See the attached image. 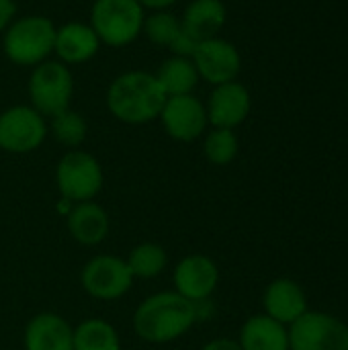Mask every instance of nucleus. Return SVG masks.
Instances as JSON below:
<instances>
[{
	"label": "nucleus",
	"mask_w": 348,
	"mask_h": 350,
	"mask_svg": "<svg viewBox=\"0 0 348 350\" xmlns=\"http://www.w3.org/2000/svg\"><path fill=\"white\" fill-rule=\"evenodd\" d=\"M197 322L193 301L178 293H156L148 297L133 316L135 334L146 342H170Z\"/></svg>",
	"instance_id": "obj_1"
},
{
	"label": "nucleus",
	"mask_w": 348,
	"mask_h": 350,
	"mask_svg": "<svg viewBox=\"0 0 348 350\" xmlns=\"http://www.w3.org/2000/svg\"><path fill=\"white\" fill-rule=\"evenodd\" d=\"M166 98L168 96L156 76L148 72L121 74L107 92L109 111L123 123L133 125L148 123L160 117Z\"/></svg>",
	"instance_id": "obj_2"
},
{
	"label": "nucleus",
	"mask_w": 348,
	"mask_h": 350,
	"mask_svg": "<svg viewBox=\"0 0 348 350\" xmlns=\"http://www.w3.org/2000/svg\"><path fill=\"white\" fill-rule=\"evenodd\" d=\"M144 27L139 0H96L92 6V29L96 37L113 47L131 43Z\"/></svg>",
	"instance_id": "obj_3"
},
{
	"label": "nucleus",
	"mask_w": 348,
	"mask_h": 350,
	"mask_svg": "<svg viewBox=\"0 0 348 350\" xmlns=\"http://www.w3.org/2000/svg\"><path fill=\"white\" fill-rule=\"evenodd\" d=\"M55 41V27L45 16H23L4 35V51L18 66L45 62Z\"/></svg>",
	"instance_id": "obj_4"
},
{
	"label": "nucleus",
	"mask_w": 348,
	"mask_h": 350,
	"mask_svg": "<svg viewBox=\"0 0 348 350\" xmlns=\"http://www.w3.org/2000/svg\"><path fill=\"white\" fill-rule=\"evenodd\" d=\"M72 90V74L59 62H41L29 80V96L39 115L55 117L68 111Z\"/></svg>",
	"instance_id": "obj_5"
},
{
	"label": "nucleus",
	"mask_w": 348,
	"mask_h": 350,
	"mask_svg": "<svg viewBox=\"0 0 348 350\" xmlns=\"http://www.w3.org/2000/svg\"><path fill=\"white\" fill-rule=\"evenodd\" d=\"M287 334L289 350H348V326L324 312H306Z\"/></svg>",
	"instance_id": "obj_6"
},
{
	"label": "nucleus",
	"mask_w": 348,
	"mask_h": 350,
	"mask_svg": "<svg viewBox=\"0 0 348 350\" xmlns=\"http://www.w3.org/2000/svg\"><path fill=\"white\" fill-rule=\"evenodd\" d=\"M57 187L68 201H90L103 187L101 164L86 152H70L57 164Z\"/></svg>",
	"instance_id": "obj_7"
},
{
	"label": "nucleus",
	"mask_w": 348,
	"mask_h": 350,
	"mask_svg": "<svg viewBox=\"0 0 348 350\" xmlns=\"http://www.w3.org/2000/svg\"><path fill=\"white\" fill-rule=\"evenodd\" d=\"M47 127L33 107H12L0 115V148L12 154H27L41 146Z\"/></svg>",
	"instance_id": "obj_8"
},
{
	"label": "nucleus",
	"mask_w": 348,
	"mask_h": 350,
	"mask_svg": "<svg viewBox=\"0 0 348 350\" xmlns=\"http://www.w3.org/2000/svg\"><path fill=\"white\" fill-rule=\"evenodd\" d=\"M133 275L117 256H96L82 271V287L96 299H117L131 287Z\"/></svg>",
	"instance_id": "obj_9"
},
{
	"label": "nucleus",
	"mask_w": 348,
	"mask_h": 350,
	"mask_svg": "<svg viewBox=\"0 0 348 350\" xmlns=\"http://www.w3.org/2000/svg\"><path fill=\"white\" fill-rule=\"evenodd\" d=\"M191 59L199 76L215 86L234 82L242 66L238 49L230 41L219 39V37L201 41Z\"/></svg>",
	"instance_id": "obj_10"
},
{
	"label": "nucleus",
	"mask_w": 348,
	"mask_h": 350,
	"mask_svg": "<svg viewBox=\"0 0 348 350\" xmlns=\"http://www.w3.org/2000/svg\"><path fill=\"white\" fill-rule=\"evenodd\" d=\"M160 117L168 135L178 142L197 139L207 125V111L203 103L193 94L168 96Z\"/></svg>",
	"instance_id": "obj_11"
},
{
	"label": "nucleus",
	"mask_w": 348,
	"mask_h": 350,
	"mask_svg": "<svg viewBox=\"0 0 348 350\" xmlns=\"http://www.w3.org/2000/svg\"><path fill=\"white\" fill-rule=\"evenodd\" d=\"M217 281H219V273L215 262L203 254L187 256L185 260L178 262L174 271L176 293L189 301L209 299V295L217 287Z\"/></svg>",
	"instance_id": "obj_12"
},
{
	"label": "nucleus",
	"mask_w": 348,
	"mask_h": 350,
	"mask_svg": "<svg viewBox=\"0 0 348 350\" xmlns=\"http://www.w3.org/2000/svg\"><path fill=\"white\" fill-rule=\"evenodd\" d=\"M207 121L217 129H234L250 113V94L240 82L215 86L207 105Z\"/></svg>",
	"instance_id": "obj_13"
},
{
	"label": "nucleus",
	"mask_w": 348,
	"mask_h": 350,
	"mask_svg": "<svg viewBox=\"0 0 348 350\" xmlns=\"http://www.w3.org/2000/svg\"><path fill=\"white\" fill-rule=\"evenodd\" d=\"M267 316L279 324H293L308 312V299L304 289L291 279H277L265 291Z\"/></svg>",
	"instance_id": "obj_14"
},
{
	"label": "nucleus",
	"mask_w": 348,
	"mask_h": 350,
	"mask_svg": "<svg viewBox=\"0 0 348 350\" xmlns=\"http://www.w3.org/2000/svg\"><path fill=\"white\" fill-rule=\"evenodd\" d=\"M27 350H74V330L55 314L35 316L25 330Z\"/></svg>",
	"instance_id": "obj_15"
},
{
	"label": "nucleus",
	"mask_w": 348,
	"mask_h": 350,
	"mask_svg": "<svg viewBox=\"0 0 348 350\" xmlns=\"http://www.w3.org/2000/svg\"><path fill=\"white\" fill-rule=\"evenodd\" d=\"M101 39L94 29L82 23H68L55 31L53 49L66 64H82L98 51Z\"/></svg>",
	"instance_id": "obj_16"
},
{
	"label": "nucleus",
	"mask_w": 348,
	"mask_h": 350,
	"mask_svg": "<svg viewBox=\"0 0 348 350\" xmlns=\"http://www.w3.org/2000/svg\"><path fill=\"white\" fill-rule=\"evenodd\" d=\"M226 23V6L222 0H193L183 16V31L193 39L207 41L217 37L219 29Z\"/></svg>",
	"instance_id": "obj_17"
},
{
	"label": "nucleus",
	"mask_w": 348,
	"mask_h": 350,
	"mask_svg": "<svg viewBox=\"0 0 348 350\" xmlns=\"http://www.w3.org/2000/svg\"><path fill=\"white\" fill-rule=\"evenodd\" d=\"M242 350H289V334L283 324L265 316H252L242 326Z\"/></svg>",
	"instance_id": "obj_18"
},
{
	"label": "nucleus",
	"mask_w": 348,
	"mask_h": 350,
	"mask_svg": "<svg viewBox=\"0 0 348 350\" xmlns=\"http://www.w3.org/2000/svg\"><path fill=\"white\" fill-rule=\"evenodd\" d=\"M68 230L76 242H80L84 246H94L107 238L109 217L96 203L84 201L70 211Z\"/></svg>",
	"instance_id": "obj_19"
},
{
	"label": "nucleus",
	"mask_w": 348,
	"mask_h": 350,
	"mask_svg": "<svg viewBox=\"0 0 348 350\" xmlns=\"http://www.w3.org/2000/svg\"><path fill=\"white\" fill-rule=\"evenodd\" d=\"M156 80L160 82V86L166 92V96L191 94V90L197 86L199 72H197V68H195L191 57L174 55V57L166 59L160 66V70L156 74Z\"/></svg>",
	"instance_id": "obj_20"
},
{
	"label": "nucleus",
	"mask_w": 348,
	"mask_h": 350,
	"mask_svg": "<svg viewBox=\"0 0 348 350\" xmlns=\"http://www.w3.org/2000/svg\"><path fill=\"white\" fill-rule=\"evenodd\" d=\"M74 350H119V336L111 324L86 320L74 330Z\"/></svg>",
	"instance_id": "obj_21"
},
{
	"label": "nucleus",
	"mask_w": 348,
	"mask_h": 350,
	"mask_svg": "<svg viewBox=\"0 0 348 350\" xmlns=\"http://www.w3.org/2000/svg\"><path fill=\"white\" fill-rule=\"evenodd\" d=\"M166 252L158 244H142L131 250L127 258V269L133 277L152 279L160 275L166 267Z\"/></svg>",
	"instance_id": "obj_22"
},
{
	"label": "nucleus",
	"mask_w": 348,
	"mask_h": 350,
	"mask_svg": "<svg viewBox=\"0 0 348 350\" xmlns=\"http://www.w3.org/2000/svg\"><path fill=\"white\" fill-rule=\"evenodd\" d=\"M142 31L148 35V39L156 45H166L170 47L172 41L178 37V33L183 31L180 21L164 10H158L156 14H152L150 18H144V27Z\"/></svg>",
	"instance_id": "obj_23"
},
{
	"label": "nucleus",
	"mask_w": 348,
	"mask_h": 350,
	"mask_svg": "<svg viewBox=\"0 0 348 350\" xmlns=\"http://www.w3.org/2000/svg\"><path fill=\"white\" fill-rule=\"evenodd\" d=\"M238 154V137L232 129H213L205 139V156L209 162L224 166L230 164Z\"/></svg>",
	"instance_id": "obj_24"
},
{
	"label": "nucleus",
	"mask_w": 348,
	"mask_h": 350,
	"mask_svg": "<svg viewBox=\"0 0 348 350\" xmlns=\"http://www.w3.org/2000/svg\"><path fill=\"white\" fill-rule=\"evenodd\" d=\"M51 131H53V135H55V139L59 144L76 148L86 137V121L74 111H64V113L53 117Z\"/></svg>",
	"instance_id": "obj_25"
},
{
	"label": "nucleus",
	"mask_w": 348,
	"mask_h": 350,
	"mask_svg": "<svg viewBox=\"0 0 348 350\" xmlns=\"http://www.w3.org/2000/svg\"><path fill=\"white\" fill-rule=\"evenodd\" d=\"M197 47H199V41L193 39L187 31H180L178 37H176V39L172 41V45H170V49H172L176 55H180V57H193V53L197 51Z\"/></svg>",
	"instance_id": "obj_26"
},
{
	"label": "nucleus",
	"mask_w": 348,
	"mask_h": 350,
	"mask_svg": "<svg viewBox=\"0 0 348 350\" xmlns=\"http://www.w3.org/2000/svg\"><path fill=\"white\" fill-rule=\"evenodd\" d=\"M14 12H16V6L12 0H0V31L6 29V25L10 23Z\"/></svg>",
	"instance_id": "obj_27"
},
{
	"label": "nucleus",
	"mask_w": 348,
	"mask_h": 350,
	"mask_svg": "<svg viewBox=\"0 0 348 350\" xmlns=\"http://www.w3.org/2000/svg\"><path fill=\"white\" fill-rule=\"evenodd\" d=\"M203 350H242V347L234 340H228V338H219V340H213L209 345H205Z\"/></svg>",
	"instance_id": "obj_28"
},
{
	"label": "nucleus",
	"mask_w": 348,
	"mask_h": 350,
	"mask_svg": "<svg viewBox=\"0 0 348 350\" xmlns=\"http://www.w3.org/2000/svg\"><path fill=\"white\" fill-rule=\"evenodd\" d=\"M176 0H139L142 6H150V8H156V10H162L170 4H174Z\"/></svg>",
	"instance_id": "obj_29"
}]
</instances>
